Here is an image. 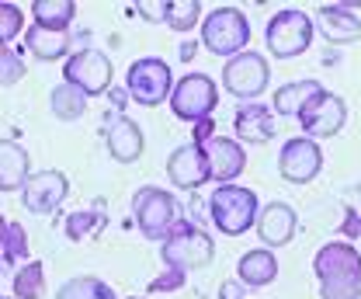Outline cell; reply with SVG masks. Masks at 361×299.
Returning <instances> with one entry per match:
<instances>
[{
	"label": "cell",
	"instance_id": "1",
	"mask_svg": "<svg viewBox=\"0 0 361 299\" xmlns=\"http://www.w3.org/2000/svg\"><path fill=\"white\" fill-rule=\"evenodd\" d=\"M319 299H361V254L348 240H330L313 257Z\"/></svg>",
	"mask_w": 361,
	"mask_h": 299
},
{
	"label": "cell",
	"instance_id": "2",
	"mask_svg": "<svg viewBox=\"0 0 361 299\" xmlns=\"http://www.w3.org/2000/svg\"><path fill=\"white\" fill-rule=\"evenodd\" d=\"M212 257H216L212 233H205L198 223H191V219H184V216L171 226V233H167L164 244H160L164 268H178L184 275H188V271H198V268H205V264H212Z\"/></svg>",
	"mask_w": 361,
	"mask_h": 299
},
{
	"label": "cell",
	"instance_id": "3",
	"mask_svg": "<svg viewBox=\"0 0 361 299\" xmlns=\"http://www.w3.org/2000/svg\"><path fill=\"white\" fill-rule=\"evenodd\" d=\"M209 216L216 223V230L226 237H243L254 219H257V192L254 188H243V184H219L212 195H209Z\"/></svg>",
	"mask_w": 361,
	"mask_h": 299
},
{
	"label": "cell",
	"instance_id": "4",
	"mask_svg": "<svg viewBox=\"0 0 361 299\" xmlns=\"http://www.w3.org/2000/svg\"><path fill=\"white\" fill-rule=\"evenodd\" d=\"M247 42H250V21L240 7L226 4L202 18V45L212 56L233 59L236 52H247Z\"/></svg>",
	"mask_w": 361,
	"mask_h": 299
},
{
	"label": "cell",
	"instance_id": "5",
	"mask_svg": "<svg viewBox=\"0 0 361 299\" xmlns=\"http://www.w3.org/2000/svg\"><path fill=\"white\" fill-rule=\"evenodd\" d=\"M316 25L313 18L299 7H285V11H274L264 28V45H268L271 56L278 59H295L302 56L310 45H313Z\"/></svg>",
	"mask_w": 361,
	"mask_h": 299
},
{
	"label": "cell",
	"instance_id": "6",
	"mask_svg": "<svg viewBox=\"0 0 361 299\" xmlns=\"http://www.w3.org/2000/svg\"><path fill=\"white\" fill-rule=\"evenodd\" d=\"M133 219L146 240L164 244V237L178 223V199H174V192L157 188V184H142L133 195Z\"/></svg>",
	"mask_w": 361,
	"mask_h": 299
},
{
	"label": "cell",
	"instance_id": "7",
	"mask_svg": "<svg viewBox=\"0 0 361 299\" xmlns=\"http://www.w3.org/2000/svg\"><path fill=\"white\" fill-rule=\"evenodd\" d=\"M171 112L180 122H202L212 119L216 105H219V87L205 74H184L178 84L171 87Z\"/></svg>",
	"mask_w": 361,
	"mask_h": 299
},
{
	"label": "cell",
	"instance_id": "8",
	"mask_svg": "<svg viewBox=\"0 0 361 299\" xmlns=\"http://www.w3.org/2000/svg\"><path fill=\"white\" fill-rule=\"evenodd\" d=\"M171 87H174V77H171V66L160 59V56H142L135 59L126 74V90L135 105L142 108H157L171 98Z\"/></svg>",
	"mask_w": 361,
	"mask_h": 299
},
{
	"label": "cell",
	"instance_id": "9",
	"mask_svg": "<svg viewBox=\"0 0 361 299\" xmlns=\"http://www.w3.org/2000/svg\"><path fill=\"white\" fill-rule=\"evenodd\" d=\"M271 84V63L264 59V52H236L233 59H226L223 66V87L233 98L243 101H257Z\"/></svg>",
	"mask_w": 361,
	"mask_h": 299
},
{
	"label": "cell",
	"instance_id": "10",
	"mask_svg": "<svg viewBox=\"0 0 361 299\" xmlns=\"http://www.w3.org/2000/svg\"><path fill=\"white\" fill-rule=\"evenodd\" d=\"M115 77V66L111 59L101 52V49H80V52H70L66 66H63V84L77 87L84 98H101L108 94Z\"/></svg>",
	"mask_w": 361,
	"mask_h": 299
},
{
	"label": "cell",
	"instance_id": "11",
	"mask_svg": "<svg viewBox=\"0 0 361 299\" xmlns=\"http://www.w3.org/2000/svg\"><path fill=\"white\" fill-rule=\"evenodd\" d=\"M299 126L306 132V139H313V143L337 136L341 129L348 126V105H344V98L323 87L316 98L306 101V108L299 112Z\"/></svg>",
	"mask_w": 361,
	"mask_h": 299
},
{
	"label": "cell",
	"instance_id": "12",
	"mask_svg": "<svg viewBox=\"0 0 361 299\" xmlns=\"http://www.w3.org/2000/svg\"><path fill=\"white\" fill-rule=\"evenodd\" d=\"M319 171H323V150H319V143H313V139L295 136V139H288L278 150V174H281V181H288V184H310V181L319 177Z\"/></svg>",
	"mask_w": 361,
	"mask_h": 299
},
{
	"label": "cell",
	"instance_id": "13",
	"mask_svg": "<svg viewBox=\"0 0 361 299\" xmlns=\"http://www.w3.org/2000/svg\"><path fill=\"white\" fill-rule=\"evenodd\" d=\"M70 195V177L63 171H35L21 184V206L35 216H52Z\"/></svg>",
	"mask_w": 361,
	"mask_h": 299
},
{
	"label": "cell",
	"instance_id": "14",
	"mask_svg": "<svg viewBox=\"0 0 361 299\" xmlns=\"http://www.w3.org/2000/svg\"><path fill=\"white\" fill-rule=\"evenodd\" d=\"M205 164H209V181L216 184H236V177L247 171V150L233 136H212L202 143Z\"/></svg>",
	"mask_w": 361,
	"mask_h": 299
},
{
	"label": "cell",
	"instance_id": "15",
	"mask_svg": "<svg viewBox=\"0 0 361 299\" xmlns=\"http://www.w3.org/2000/svg\"><path fill=\"white\" fill-rule=\"evenodd\" d=\"M254 230H257V237H261V247H285V244H292L295 240V233H299V216L295 209L288 206V202H268V206H261L257 209V219H254Z\"/></svg>",
	"mask_w": 361,
	"mask_h": 299
},
{
	"label": "cell",
	"instance_id": "16",
	"mask_svg": "<svg viewBox=\"0 0 361 299\" xmlns=\"http://www.w3.org/2000/svg\"><path fill=\"white\" fill-rule=\"evenodd\" d=\"M167 177L180 192H198L202 184H209V164L198 143H184L167 157Z\"/></svg>",
	"mask_w": 361,
	"mask_h": 299
},
{
	"label": "cell",
	"instance_id": "17",
	"mask_svg": "<svg viewBox=\"0 0 361 299\" xmlns=\"http://www.w3.org/2000/svg\"><path fill=\"white\" fill-rule=\"evenodd\" d=\"M319 35L334 45H351L361 39V18L351 11V4H323L316 14Z\"/></svg>",
	"mask_w": 361,
	"mask_h": 299
},
{
	"label": "cell",
	"instance_id": "18",
	"mask_svg": "<svg viewBox=\"0 0 361 299\" xmlns=\"http://www.w3.org/2000/svg\"><path fill=\"white\" fill-rule=\"evenodd\" d=\"M104 143H108V153L118 160V164H135L146 150V139H142V129L139 122H133L129 115H115L108 129H104Z\"/></svg>",
	"mask_w": 361,
	"mask_h": 299
},
{
	"label": "cell",
	"instance_id": "19",
	"mask_svg": "<svg viewBox=\"0 0 361 299\" xmlns=\"http://www.w3.org/2000/svg\"><path fill=\"white\" fill-rule=\"evenodd\" d=\"M233 139L236 143H271L274 139V112H271L268 105H261V101H250V105H243V108H236V115H233Z\"/></svg>",
	"mask_w": 361,
	"mask_h": 299
},
{
	"label": "cell",
	"instance_id": "20",
	"mask_svg": "<svg viewBox=\"0 0 361 299\" xmlns=\"http://www.w3.org/2000/svg\"><path fill=\"white\" fill-rule=\"evenodd\" d=\"M278 279V257L268 247H254L236 261V282L243 289H264Z\"/></svg>",
	"mask_w": 361,
	"mask_h": 299
},
{
	"label": "cell",
	"instance_id": "21",
	"mask_svg": "<svg viewBox=\"0 0 361 299\" xmlns=\"http://www.w3.org/2000/svg\"><path fill=\"white\" fill-rule=\"evenodd\" d=\"M28 150L14 139H0V192H21V184L28 181Z\"/></svg>",
	"mask_w": 361,
	"mask_h": 299
},
{
	"label": "cell",
	"instance_id": "22",
	"mask_svg": "<svg viewBox=\"0 0 361 299\" xmlns=\"http://www.w3.org/2000/svg\"><path fill=\"white\" fill-rule=\"evenodd\" d=\"M323 87L319 81H292V84H281L274 90V115H285V119H299V112L306 108V101L316 98Z\"/></svg>",
	"mask_w": 361,
	"mask_h": 299
},
{
	"label": "cell",
	"instance_id": "23",
	"mask_svg": "<svg viewBox=\"0 0 361 299\" xmlns=\"http://www.w3.org/2000/svg\"><path fill=\"white\" fill-rule=\"evenodd\" d=\"M25 49L42 63H56V59H63L70 52V35L66 32H45L39 25H32L25 32Z\"/></svg>",
	"mask_w": 361,
	"mask_h": 299
},
{
	"label": "cell",
	"instance_id": "24",
	"mask_svg": "<svg viewBox=\"0 0 361 299\" xmlns=\"http://www.w3.org/2000/svg\"><path fill=\"white\" fill-rule=\"evenodd\" d=\"M104 226H108V213H104V202H101V199L90 202V209L70 213L66 216V223H63L70 244H77V240H84V237H97Z\"/></svg>",
	"mask_w": 361,
	"mask_h": 299
},
{
	"label": "cell",
	"instance_id": "25",
	"mask_svg": "<svg viewBox=\"0 0 361 299\" xmlns=\"http://www.w3.org/2000/svg\"><path fill=\"white\" fill-rule=\"evenodd\" d=\"M32 14H35V25L45 32H66L77 18V4L73 0H35Z\"/></svg>",
	"mask_w": 361,
	"mask_h": 299
},
{
	"label": "cell",
	"instance_id": "26",
	"mask_svg": "<svg viewBox=\"0 0 361 299\" xmlns=\"http://www.w3.org/2000/svg\"><path fill=\"white\" fill-rule=\"evenodd\" d=\"M49 108H52V115L59 122H77L87 112V98L77 87L59 84V87H52V94H49Z\"/></svg>",
	"mask_w": 361,
	"mask_h": 299
},
{
	"label": "cell",
	"instance_id": "27",
	"mask_svg": "<svg viewBox=\"0 0 361 299\" xmlns=\"http://www.w3.org/2000/svg\"><path fill=\"white\" fill-rule=\"evenodd\" d=\"M56 299H118L115 289L94 275H77V279H66L59 289H56Z\"/></svg>",
	"mask_w": 361,
	"mask_h": 299
},
{
	"label": "cell",
	"instance_id": "28",
	"mask_svg": "<svg viewBox=\"0 0 361 299\" xmlns=\"http://www.w3.org/2000/svg\"><path fill=\"white\" fill-rule=\"evenodd\" d=\"M202 18H205L202 0H167V18H164V25H171L178 35H188L191 28H198Z\"/></svg>",
	"mask_w": 361,
	"mask_h": 299
},
{
	"label": "cell",
	"instance_id": "29",
	"mask_svg": "<svg viewBox=\"0 0 361 299\" xmlns=\"http://www.w3.org/2000/svg\"><path fill=\"white\" fill-rule=\"evenodd\" d=\"M45 289V264L42 261H25L14 268V299H42Z\"/></svg>",
	"mask_w": 361,
	"mask_h": 299
},
{
	"label": "cell",
	"instance_id": "30",
	"mask_svg": "<svg viewBox=\"0 0 361 299\" xmlns=\"http://www.w3.org/2000/svg\"><path fill=\"white\" fill-rule=\"evenodd\" d=\"M0 254L4 261L14 268H21L25 261H28V233H25V226L21 223H7V233H4V247H0Z\"/></svg>",
	"mask_w": 361,
	"mask_h": 299
},
{
	"label": "cell",
	"instance_id": "31",
	"mask_svg": "<svg viewBox=\"0 0 361 299\" xmlns=\"http://www.w3.org/2000/svg\"><path fill=\"white\" fill-rule=\"evenodd\" d=\"M25 28V11L11 0H0V45L14 42Z\"/></svg>",
	"mask_w": 361,
	"mask_h": 299
},
{
	"label": "cell",
	"instance_id": "32",
	"mask_svg": "<svg viewBox=\"0 0 361 299\" xmlns=\"http://www.w3.org/2000/svg\"><path fill=\"white\" fill-rule=\"evenodd\" d=\"M25 74H28L25 59L14 49L0 45V87H14L18 81H25Z\"/></svg>",
	"mask_w": 361,
	"mask_h": 299
},
{
	"label": "cell",
	"instance_id": "33",
	"mask_svg": "<svg viewBox=\"0 0 361 299\" xmlns=\"http://www.w3.org/2000/svg\"><path fill=\"white\" fill-rule=\"evenodd\" d=\"M184 271H178V268H167L164 275H157L149 286H146V293L153 296V293H178V289H184Z\"/></svg>",
	"mask_w": 361,
	"mask_h": 299
},
{
	"label": "cell",
	"instance_id": "34",
	"mask_svg": "<svg viewBox=\"0 0 361 299\" xmlns=\"http://www.w3.org/2000/svg\"><path fill=\"white\" fill-rule=\"evenodd\" d=\"M135 11L142 14V21L164 25V18H167V0H157V4H149V0H139V4H135Z\"/></svg>",
	"mask_w": 361,
	"mask_h": 299
},
{
	"label": "cell",
	"instance_id": "35",
	"mask_svg": "<svg viewBox=\"0 0 361 299\" xmlns=\"http://www.w3.org/2000/svg\"><path fill=\"white\" fill-rule=\"evenodd\" d=\"M341 233L348 237V244L355 240V237H361V219L355 209H348V216H344V223H341Z\"/></svg>",
	"mask_w": 361,
	"mask_h": 299
},
{
	"label": "cell",
	"instance_id": "36",
	"mask_svg": "<svg viewBox=\"0 0 361 299\" xmlns=\"http://www.w3.org/2000/svg\"><path fill=\"white\" fill-rule=\"evenodd\" d=\"M212 136H216V122H212V119H202V122H195V139H191V143L202 146V143H209Z\"/></svg>",
	"mask_w": 361,
	"mask_h": 299
},
{
	"label": "cell",
	"instance_id": "37",
	"mask_svg": "<svg viewBox=\"0 0 361 299\" xmlns=\"http://www.w3.org/2000/svg\"><path fill=\"white\" fill-rule=\"evenodd\" d=\"M243 293H247V289H243L236 279H229V282L219 286V299H243Z\"/></svg>",
	"mask_w": 361,
	"mask_h": 299
},
{
	"label": "cell",
	"instance_id": "38",
	"mask_svg": "<svg viewBox=\"0 0 361 299\" xmlns=\"http://www.w3.org/2000/svg\"><path fill=\"white\" fill-rule=\"evenodd\" d=\"M191 56H195V42H184V45H180V59H184V63H188V59H191Z\"/></svg>",
	"mask_w": 361,
	"mask_h": 299
},
{
	"label": "cell",
	"instance_id": "39",
	"mask_svg": "<svg viewBox=\"0 0 361 299\" xmlns=\"http://www.w3.org/2000/svg\"><path fill=\"white\" fill-rule=\"evenodd\" d=\"M4 233H7V219L0 216V247H4Z\"/></svg>",
	"mask_w": 361,
	"mask_h": 299
},
{
	"label": "cell",
	"instance_id": "40",
	"mask_svg": "<svg viewBox=\"0 0 361 299\" xmlns=\"http://www.w3.org/2000/svg\"><path fill=\"white\" fill-rule=\"evenodd\" d=\"M0 299H14V296H0Z\"/></svg>",
	"mask_w": 361,
	"mask_h": 299
},
{
	"label": "cell",
	"instance_id": "41",
	"mask_svg": "<svg viewBox=\"0 0 361 299\" xmlns=\"http://www.w3.org/2000/svg\"><path fill=\"white\" fill-rule=\"evenodd\" d=\"M133 299H146V296H133Z\"/></svg>",
	"mask_w": 361,
	"mask_h": 299
}]
</instances>
